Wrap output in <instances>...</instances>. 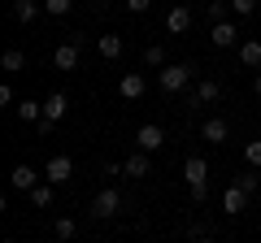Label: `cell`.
Masks as SVG:
<instances>
[{"label": "cell", "instance_id": "cell-1", "mask_svg": "<svg viewBox=\"0 0 261 243\" xmlns=\"http://www.w3.org/2000/svg\"><path fill=\"white\" fill-rule=\"evenodd\" d=\"M183 183H187V191H192L196 204H205V196H209V161L187 157L183 161Z\"/></svg>", "mask_w": 261, "mask_h": 243}, {"label": "cell", "instance_id": "cell-2", "mask_svg": "<svg viewBox=\"0 0 261 243\" xmlns=\"http://www.w3.org/2000/svg\"><path fill=\"white\" fill-rule=\"evenodd\" d=\"M157 87H161V96H178V92H187V87H192V66H183V61L166 66V70L157 74Z\"/></svg>", "mask_w": 261, "mask_h": 243}, {"label": "cell", "instance_id": "cell-3", "mask_svg": "<svg viewBox=\"0 0 261 243\" xmlns=\"http://www.w3.org/2000/svg\"><path fill=\"white\" fill-rule=\"evenodd\" d=\"M122 204H126V200H122V191L118 187H105V191H96L92 196V217H118L122 213Z\"/></svg>", "mask_w": 261, "mask_h": 243}, {"label": "cell", "instance_id": "cell-4", "mask_svg": "<svg viewBox=\"0 0 261 243\" xmlns=\"http://www.w3.org/2000/svg\"><path fill=\"white\" fill-rule=\"evenodd\" d=\"M70 178H74V161H70V157H48V165H44V183L61 187V183H70Z\"/></svg>", "mask_w": 261, "mask_h": 243}, {"label": "cell", "instance_id": "cell-5", "mask_svg": "<svg viewBox=\"0 0 261 243\" xmlns=\"http://www.w3.org/2000/svg\"><path fill=\"white\" fill-rule=\"evenodd\" d=\"M222 100V83L218 78H200V83L187 92V104H218Z\"/></svg>", "mask_w": 261, "mask_h": 243}, {"label": "cell", "instance_id": "cell-6", "mask_svg": "<svg viewBox=\"0 0 261 243\" xmlns=\"http://www.w3.org/2000/svg\"><path fill=\"white\" fill-rule=\"evenodd\" d=\"M135 143H140V152H157V148H166V131H161L157 122H144L140 131H135Z\"/></svg>", "mask_w": 261, "mask_h": 243}, {"label": "cell", "instance_id": "cell-7", "mask_svg": "<svg viewBox=\"0 0 261 243\" xmlns=\"http://www.w3.org/2000/svg\"><path fill=\"white\" fill-rule=\"evenodd\" d=\"M9 187H13V191H27V196H31V191L39 187V169H31L27 161H22V165H13V169H9Z\"/></svg>", "mask_w": 261, "mask_h": 243}, {"label": "cell", "instance_id": "cell-8", "mask_svg": "<svg viewBox=\"0 0 261 243\" xmlns=\"http://www.w3.org/2000/svg\"><path fill=\"white\" fill-rule=\"evenodd\" d=\"M79 39H65V44H57V52H53V66L57 70H79Z\"/></svg>", "mask_w": 261, "mask_h": 243}, {"label": "cell", "instance_id": "cell-9", "mask_svg": "<svg viewBox=\"0 0 261 243\" xmlns=\"http://www.w3.org/2000/svg\"><path fill=\"white\" fill-rule=\"evenodd\" d=\"M122 174H126V178H148V174H152V161H148V152H140V148H135L126 161H122Z\"/></svg>", "mask_w": 261, "mask_h": 243}, {"label": "cell", "instance_id": "cell-10", "mask_svg": "<svg viewBox=\"0 0 261 243\" xmlns=\"http://www.w3.org/2000/svg\"><path fill=\"white\" fill-rule=\"evenodd\" d=\"M200 139H205V143H226V139H231V122H226V117H209L205 126H200Z\"/></svg>", "mask_w": 261, "mask_h": 243}, {"label": "cell", "instance_id": "cell-11", "mask_svg": "<svg viewBox=\"0 0 261 243\" xmlns=\"http://www.w3.org/2000/svg\"><path fill=\"white\" fill-rule=\"evenodd\" d=\"M166 31L170 35H187V31H192V9H187V5H174V9L166 13Z\"/></svg>", "mask_w": 261, "mask_h": 243}, {"label": "cell", "instance_id": "cell-12", "mask_svg": "<svg viewBox=\"0 0 261 243\" xmlns=\"http://www.w3.org/2000/svg\"><path fill=\"white\" fill-rule=\"evenodd\" d=\"M118 92H122V100H140L144 92H148V83H144V74H122V83H118Z\"/></svg>", "mask_w": 261, "mask_h": 243}, {"label": "cell", "instance_id": "cell-13", "mask_svg": "<svg viewBox=\"0 0 261 243\" xmlns=\"http://www.w3.org/2000/svg\"><path fill=\"white\" fill-rule=\"evenodd\" d=\"M65 109H70V100H65V92H53V96L44 100V122H53V126H57V122L65 117Z\"/></svg>", "mask_w": 261, "mask_h": 243}, {"label": "cell", "instance_id": "cell-14", "mask_svg": "<svg viewBox=\"0 0 261 243\" xmlns=\"http://www.w3.org/2000/svg\"><path fill=\"white\" fill-rule=\"evenodd\" d=\"M222 208H226V213H244V208H248V191H240V187H235V183H231V187H226L222 191Z\"/></svg>", "mask_w": 261, "mask_h": 243}, {"label": "cell", "instance_id": "cell-15", "mask_svg": "<svg viewBox=\"0 0 261 243\" xmlns=\"http://www.w3.org/2000/svg\"><path fill=\"white\" fill-rule=\"evenodd\" d=\"M209 39H214V48H235L240 31H235V22H218V26L209 31Z\"/></svg>", "mask_w": 261, "mask_h": 243}, {"label": "cell", "instance_id": "cell-16", "mask_svg": "<svg viewBox=\"0 0 261 243\" xmlns=\"http://www.w3.org/2000/svg\"><path fill=\"white\" fill-rule=\"evenodd\" d=\"M122 48H126V44H122V35H96V52H100L105 61H118Z\"/></svg>", "mask_w": 261, "mask_h": 243}, {"label": "cell", "instance_id": "cell-17", "mask_svg": "<svg viewBox=\"0 0 261 243\" xmlns=\"http://www.w3.org/2000/svg\"><path fill=\"white\" fill-rule=\"evenodd\" d=\"M240 66L261 70V39H244V44H240Z\"/></svg>", "mask_w": 261, "mask_h": 243}, {"label": "cell", "instance_id": "cell-18", "mask_svg": "<svg viewBox=\"0 0 261 243\" xmlns=\"http://www.w3.org/2000/svg\"><path fill=\"white\" fill-rule=\"evenodd\" d=\"M44 13V0H13V18L18 22H35Z\"/></svg>", "mask_w": 261, "mask_h": 243}, {"label": "cell", "instance_id": "cell-19", "mask_svg": "<svg viewBox=\"0 0 261 243\" xmlns=\"http://www.w3.org/2000/svg\"><path fill=\"white\" fill-rule=\"evenodd\" d=\"M18 117L39 126V122H44V100H22V104H18Z\"/></svg>", "mask_w": 261, "mask_h": 243}, {"label": "cell", "instance_id": "cell-20", "mask_svg": "<svg viewBox=\"0 0 261 243\" xmlns=\"http://www.w3.org/2000/svg\"><path fill=\"white\" fill-rule=\"evenodd\" d=\"M0 70H9V74H18V70H27V52H22V48H9V52L0 56Z\"/></svg>", "mask_w": 261, "mask_h": 243}, {"label": "cell", "instance_id": "cell-21", "mask_svg": "<svg viewBox=\"0 0 261 243\" xmlns=\"http://www.w3.org/2000/svg\"><path fill=\"white\" fill-rule=\"evenodd\" d=\"M53 200H57V187H53V183H39V187L31 191V204H35V208H48Z\"/></svg>", "mask_w": 261, "mask_h": 243}, {"label": "cell", "instance_id": "cell-22", "mask_svg": "<svg viewBox=\"0 0 261 243\" xmlns=\"http://www.w3.org/2000/svg\"><path fill=\"white\" fill-rule=\"evenodd\" d=\"M209 22H231V0H209Z\"/></svg>", "mask_w": 261, "mask_h": 243}, {"label": "cell", "instance_id": "cell-23", "mask_svg": "<svg viewBox=\"0 0 261 243\" xmlns=\"http://www.w3.org/2000/svg\"><path fill=\"white\" fill-rule=\"evenodd\" d=\"M53 234H57V239H74V234H79V222H74V217H57V226H53Z\"/></svg>", "mask_w": 261, "mask_h": 243}, {"label": "cell", "instance_id": "cell-24", "mask_svg": "<svg viewBox=\"0 0 261 243\" xmlns=\"http://www.w3.org/2000/svg\"><path fill=\"white\" fill-rule=\"evenodd\" d=\"M144 66L161 70V66H166V48H161V44H148V48H144Z\"/></svg>", "mask_w": 261, "mask_h": 243}, {"label": "cell", "instance_id": "cell-25", "mask_svg": "<svg viewBox=\"0 0 261 243\" xmlns=\"http://www.w3.org/2000/svg\"><path fill=\"white\" fill-rule=\"evenodd\" d=\"M70 9H74V0H44V13H48V18H65Z\"/></svg>", "mask_w": 261, "mask_h": 243}, {"label": "cell", "instance_id": "cell-26", "mask_svg": "<svg viewBox=\"0 0 261 243\" xmlns=\"http://www.w3.org/2000/svg\"><path fill=\"white\" fill-rule=\"evenodd\" d=\"M244 161H248L252 169H261V139H248V143H244Z\"/></svg>", "mask_w": 261, "mask_h": 243}, {"label": "cell", "instance_id": "cell-27", "mask_svg": "<svg viewBox=\"0 0 261 243\" xmlns=\"http://www.w3.org/2000/svg\"><path fill=\"white\" fill-rule=\"evenodd\" d=\"M235 187H240V191H248V196H257L261 178H257V174H240V178H235Z\"/></svg>", "mask_w": 261, "mask_h": 243}, {"label": "cell", "instance_id": "cell-28", "mask_svg": "<svg viewBox=\"0 0 261 243\" xmlns=\"http://www.w3.org/2000/svg\"><path fill=\"white\" fill-rule=\"evenodd\" d=\"M231 13L235 18H248V13H257V0H231Z\"/></svg>", "mask_w": 261, "mask_h": 243}, {"label": "cell", "instance_id": "cell-29", "mask_svg": "<svg viewBox=\"0 0 261 243\" xmlns=\"http://www.w3.org/2000/svg\"><path fill=\"white\" fill-rule=\"evenodd\" d=\"M126 9H130V13H148L152 0H126Z\"/></svg>", "mask_w": 261, "mask_h": 243}, {"label": "cell", "instance_id": "cell-30", "mask_svg": "<svg viewBox=\"0 0 261 243\" xmlns=\"http://www.w3.org/2000/svg\"><path fill=\"white\" fill-rule=\"evenodd\" d=\"M252 92H257V96H261V70H257V78H252Z\"/></svg>", "mask_w": 261, "mask_h": 243}, {"label": "cell", "instance_id": "cell-31", "mask_svg": "<svg viewBox=\"0 0 261 243\" xmlns=\"http://www.w3.org/2000/svg\"><path fill=\"white\" fill-rule=\"evenodd\" d=\"M196 243H218V239H196Z\"/></svg>", "mask_w": 261, "mask_h": 243}, {"label": "cell", "instance_id": "cell-32", "mask_svg": "<svg viewBox=\"0 0 261 243\" xmlns=\"http://www.w3.org/2000/svg\"><path fill=\"white\" fill-rule=\"evenodd\" d=\"M5 243H18V239H5Z\"/></svg>", "mask_w": 261, "mask_h": 243}, {"label": "cell", "instance_id": "cell-33", "mask_svg": "<svg viewBox=\"0 0 261 243\" xmlns=\"http://www.w3.org/2000/svg\"><path fill=\"white\" fill-rule=\"evenodd\" d=\"M135 243H148V239H135Z\"/></svg>", "mask_w": 261, "mask_h": 243}, {"label": "cell", "instance_id": "cell-34", "mask_svg": "<svg viewBox=\"0 0 261 243\" xmlns=\"http://www.w3.org/2000/svg\"><path fill=\"white\" fill-rule=\"evenodd\" d=\"M178 5H183V0H178Z\"/></svg>", "mask_w": 261, "mask_h": 243}]
</instances>
